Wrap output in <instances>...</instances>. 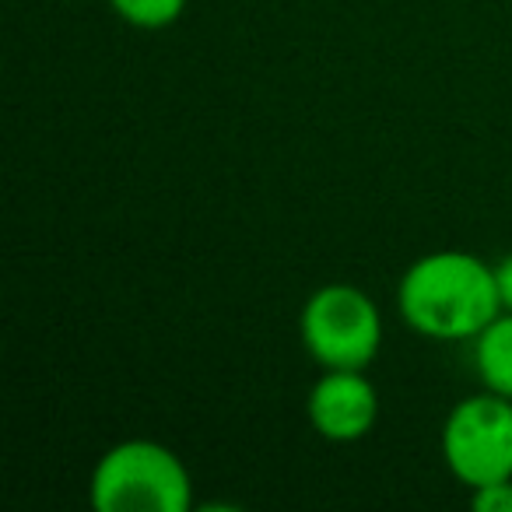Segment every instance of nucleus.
<instances>
[{"instance_id":"nucleus-1","label":"nucleus","mask_w":512,"mask_h":512,"mask_svg":"<svg viewBox=\"0 0 512 512\" xmlns=\"http://www.w3.org/2000/svg\"><path fill=\"white\" fill-rule=\"evenodd\" d=\"M400 316L432 341H474L498 313L495 267L463 249H439L414 260L400 278Z\"/></svg>"},{"instance_id":"nucleus-4","label":"nucleus","mask_w":512,"mask_h":512,"mask_svg":"<svg viewBox=\"0 0 512 512\" xmlns=\"http://www.w3.org/2000/svg\"><path fill=\"white\" fill-rule=\"evenodd\" d=\"M442 460L470 491L512 481V400L491 390L463 397L442 425Z\"/></svg>"},{"instance_id":"nucleus-8","label":"nucleus","mask_w":512,"mask_h":512,"mask_svg":"<svg viewBox=\"0 0 512 512\" xmlns=\"http://www.w3.org/2000/svg\"><path fill=\"white\" fill-rule=\"evenodd\" d=\"M470 505L477 512H512V481L481 484L470 491Z\"/></svg>"},{"instance_id":"nucleus-9","label":"nucleus","mask_w":512,"mask_h":512,"mask_svg":"<svg viewBox=\"0 0 512 512\" xmlns=\"http://www.w3.org/2000/svg\"><path fill=\"white\" fill-rule=\"evenodd\" d=\"M495 267V285H498V302H502L505 313H512V253L502 256Z\"/></svg>"},{"instance_id":"nucleus-6","label":"nucleus","mask_w":512,"mask_h":512,"mask_svg":"<svg viewBox=\"0 0 512 512\" xmlns=\"http://www.w3.org/2000/svg\"><path fill=\"white\" fill-rule=\"evenodd\" d=\"M474 369L484 390L512 400V313H498L474 337Z\"/></svg>"},{"instance_id":"nucleus-2","label":"nucleus","mask_w":512,"mask_h":512,"mask_svg":"<svg viewBox=\"0 0 512 512\" xmlns=\"http://www.w3.org/2000/svg\"><path fill=\"white\" fill-rule=\"evenodd\" d=\"M88 491L99 512H186L193 505L186 463L151 439H127L106 449Z\"/></svg>"},{"instance_id":"nucleus-7","label":"nucleus","mask_w":512,"mask_h":512,"mask_svg":"<svg viewBox=\"0 0 512 512\" xmlns=\"http://www.w3.org/2000/svg\"><path fill=\"white\" fill-rule=\"evenodd\" d=\"M109 4L134 29H165L186 11V0H109Z\"/></svg>"},{"instance_id":"nucleus-5","label":"nucleus","mask_w":512,"mask_h":512,"mask_svg":"<svg viewBox=\"0 0 512 512\" xmlns=\"http://www.w3.org/2000/svg\"><path fill=\"white\" fill-rule=\"evenodd\" d=\"M309 425L327 442H358L379 418V393L365 369H327L306 400Z\"/></svg>"},{"instance_id":"nucleus-3","label":"nucleus","mask_w":512,"mask_h":512,"mask_svg":"<svg viewBox=\"0 0 512 512\" xmlns=\"http://www.w3.org/2000/svg\"><path fill=\"white\" fill-rule=\"evenodd\" d=\"M299 337L323 369H369L383 344V316L362 288L323 285L302 306Z\"/></svg>"}]
</instances>
